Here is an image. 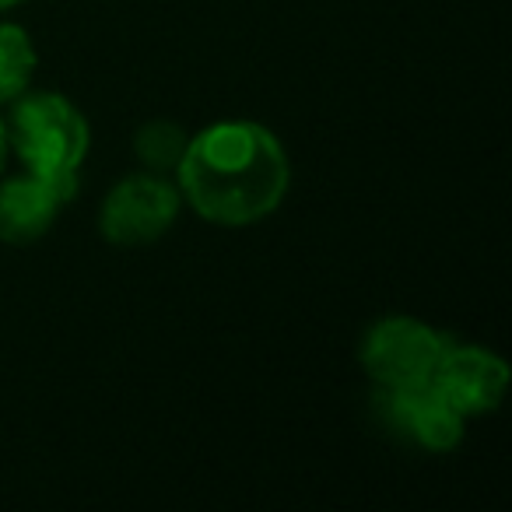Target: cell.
I'll list each match as a JSON object with an SVG mask.
<instances>
[{"mask_svg": "<svg viewBox=\"0 0 512 512\" xmlns=\"http://www.w3.org/2000/svg\"><path fill=\"white\" fill-rule=\"evenodd\" d=\"M179 186L162 172H134L106 193L99 207V232L113 246L158 242L179 218Z\"/></svg>", "mask_w": 512, "mask_h": 512, "instance_id": "4", "label": "cell"}, {"mask_svg": "<svg viewBox=\"0 0 512 512\" xmlns=\"http://www.w3.org/2000/svg\"><path fill=\"white\" fill-rule=\"evenodd\" d=\"M11 155L25 172L53 183L67 200L78 193V172L88 158L92 130L71 99L60 92H25L11 102L8 120Z\"/></svg>", "mask_w": 512, "mask_h": 512, "instance_id": "2", "label": "cell"}, {"mask_svg": "<svg viewBox=\"0 0 512 512\" xmlns=\"http://www.w3.org/2000/svg\"><path fill=\"white\" fill-rule=\"evenodd\" d=\"M39 53L32 36L15 22H0V106H11L32 88Z\"/></svg>", "mask_w": 512, "mask_h": 512, "instance_id": "8", "label": "cell"}, {"mask_svg": "<svg viewBox=\"0 0 512 512\" xmlns=\"http://www.w3.org/2000/svg\"><path fill=\"white\" fill-rule=\"evenodd\" d=\"M183 204L221 228L271 218L288 197L292 162L274 130L253 120H221L190 137L176 165Z\"/></svg>", "mask_w": 512, "mask_h": 512, "instance_id": "1", "label": "cell"}, {"mask_svg": "<svg viewBox=\"0 0 512 512\" xmlns=\"http://www.w3.org/2000/svg\"><path fill=\"white\" fill-rule=\"evenodd\" d=\"M376 414L397 439L428 453H449L463 442V414L446 404L432 383L407 390H376Z\"/></svg>", "mask_w": 512, "mask_h": 512, "instance_id": "6", "label": "cell"}, {"mask_svg": "<svg viewBox=\"0 0 512 512\" xmlns=\"http://www.w3.org/2000/svg\"><path fill=\"white\" fill-rule=\"evenodd\" d=\"M449 337L414 316H383L365 330L358 344V362L376 390H407L432 383L435 365Z\"/></svg>", "mask_w": 512, "mask_h": 512, "instance_id": "3", "label": "cell"}, {"mask_svg": "<svg viewBox=\"0 0 512 512\" xmlns=\"http://www.w3.org/2000/svg\"><path fill=\"white\" fill-rule=\"evenodd\" d=\"M432 386L446 397V404L463 418H481L502 407L509 390V365L495 351L481 344H456L449 337L439 365H435Z\"/></svg>", "mask_w": 512, "mask_h": 512, "instance_id": "5", "label": "cell"}, {"mask_svg": "<svg viewBox=\"0 0 512 512\" xmlns=\"http://www.w3.org/2000/svg\"><path fill=\"white\" fill-rule=\"evenodd\" d=\"M25 0H0V11H15V8H22Z\"/></svg>", "mask_w": 512, "mask_h": 512, "instance_id": "11", "label": "cell"}, {"mask_svg": "<svg viewBox=\"0 0 512 512\" xmlns=\"http://www.w3.org/2000/svg\"><path fill=\"white\" fill-rule=\"evenodd\" d=\"M186 144V130L172 120H148L134 137V155L141 158V165L148 172H176L179 158H183Z\"/></svg>", "mask_w": 512, "mask_h": 512, "instance_id": "9", "label": "cell"}, {"mask_svg": "<svg viewBox=\"0 0 512 512\" xmlns=\"http://www.w3.org/2000/svg\"><path fill=\"white\" fill-rule=\"evenodd\" d=\"M11 144H8V123L0 120V176H4V165H8Z\"/></svg>", "mask_w": 512, "mask_h": 512, "instance_id": "10", "label": "cell"}, {"mask_svg": "<svg viewBox=\"0 0 512 512\" xmlns=\"http://www.w3.org/2000/svg\"><path fill=\"white\" fill-rule=\"evenodd\" d=\"M64 204L71 200L57 186L25 169L18 176L0 179V242L29 246V242L43 239Z\"/></svg>", "mask_w": 512, "mask_h": 512, "instance_id": "7", "label": "cell"}]
</instances>
